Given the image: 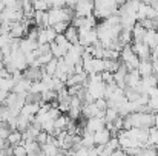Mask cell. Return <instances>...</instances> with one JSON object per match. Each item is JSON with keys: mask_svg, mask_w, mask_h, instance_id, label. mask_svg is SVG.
Masks as SVG:
<instances>
[{"mask_svg": "<svg viewBox=\"0 0 158 156\" xmlns=\"http://www.w3.org/2000/svg\"><path fill=\"white\" fill-rule=\"evenodd\" d=\"M57 100V92L55 90H52V89H48V90H45L43 94H42V101L43 103H52V101H55Z\"/></svg>", "mask_w": 158, "mask_h": 156, "instance_id": "cell-18", "label": "cell"}, {"mask_svg": "<svg viewBox=\"0 0 158 156\" xmlns=\"http://www.w3.org/2000/svg\"><path fill=\"white\" fill-rule=\"evenodd\" d=\"M48 139H49V135H48L46 132H43V130H42V132L39 133V136H37V139H35V141H37L40 146H46V144H48Z\"/></svg>", "mask_w": 158, "mask_h": 156, "instance_id": "cell-22", "label": "cell"}, {"mask_svg": "<svg viewBox=\"0 0 158 156\" xmlns=\"http://www.w3.org/2000/svg\"><path fill=\"white\" fill-rule=\"evenodd\" d=\"M140 83H141V75L138 74V70H132V72L127 74V77H126V89H137Z\"/></svg>", "mask_w": 158, "mask_h": 156, "instance_id": "cell-5", "label": "cell"}, {"mask_svg": "<svg viewBox=\"0 0 158 156\" xmlns=\"http://www.w3.org/2000/svg\"><path fill=\"white\" fill-rule=\"evenodd\" d=\"M103 129H106L105 118H91V119L86 121V130L91 132V133H97Z\"/></svg>", "mask_w": 158, "mask_h": 156, "instance_id": "cell-4", "label": "cell"}, {"mask_svg": "<svg viewBox=\"0 0 158 156\" xmlns=\"http://www.w3.org/2000/svg\"><path fill=\"white\" fill-rule=\"evenodd\" d=\"M0 61H3V54H2V49H0Z\"/></svg>", "mask_w": 158, "mask_h": 156, "instance_id": "cell-28", "label": "cell"}, {"mask_svg": "<svg viewBox=\"0 0 158 156\" xmlns=\"http://www.w3.org/2000/svg\"><path fill=\"white\" fill-rule=\"evenodd\" d=\"M57 66H58V60H57V58H52V60L45 66V72H46L49 77H54L55 72H57Z\"/></svg>", "mask_w": 158, "mask_h": 156, "instance_id": "cell-19", "label": "cell"}, {"mask_svg": "<svg viewBox=\"0 0 158 156\" xmlns=\"http://www.w3.org/2000/svg\"><path fill=\"white\" fill-rule=\"evenodd\" d=\"M138 74L141 75V78L154 75V69H152V61H151V60H146V61H140V66H138Z\"/></svg>", "mask_w": 158, "mask_h": 156, "instance_id": "cell-10", "label": "cell"}, {"mask_svg": "<svg viewBox=\"0 0 158 156\" xmlns=\"http://www.w3.org/2000/svg\"><path fill=\"white\" fill-rule=\"evenodd\" d=\"M81 146L83 147H86V149H92V147H95V138H94V133H91V132H88L86 129L81 132Z\"/></svg>", "mask_w": 158, "mask_h": 156, "instance_id": "cell-11", "label": "cell"}, {"mask_svg": "<svg viewBox=\"0 0 158 156\" xmlns=\"http://www.w3.org/2000/svg\"><path fill=\"white\" fill-rule=\"evenodd\" d=\"M110 156H126V153H124V152H123L121 149H118L117 152H114V153H112Z\"/></svg>", "mask_w": 158, "mask_h": 156, "instance_id": "cell-26", "label": "cell"}, {"mask_svg": "<svg viewBox=\"0 0 158 156\" xmlns=\"http://www.w3.org/2000/svg\"><path fill=\"white\" fill-rule=\"evenodd\" d=\"M8 142H9V146H11V147H15V146L23 144V133H22V132H19V130L11 132V135L8 136Z\"/></svg>", "mask_w": 158, "mask_h": 156, "instance_id": "cell-15", "label": "cell"}, {"mask_svg": "<svg viewBox=\"0 0 158 156\" xmlns=\"http://www.w3.org/2000/svg\"><path fill=\"white\" fill-rule=\"evenodd\" d=\"M40 104L39 103H34V104H25V107L22 109V115H25V116H29V118H32V116H35L37 113H39V110H40Z\"/></svg>", "mask_w": 158, "mask_h": 156, "instance_id": "cell-14", "label": "cell"}, {"mask_svg": "<svg viewBox=\"0 0 158 156\" xmlns=\"http://www.w3.org/2000/svg\"><path fill=\"white\" fill-rule=\"evenodd\" d=\"M118 3L117 0H100L95 2V9H94V17L97 20L105 22L112 15H118Z\"/></svg>", "mask_w": 158, "mask_h": 156, "instance_id": "cell-1", "label": "cell"}, {"mask_svg": "<svg viewBox=\"0 0 158 156\" xmlns=\"http://www.w3.org/2000/svg\"><path fill=\"white\" fill-rule=\"evenodd\" d=\"M146 29L140 25V23H137L135 26H134V29H132V38H134V43H143L144 42V37H146Z\"/></svg>", "mask_w": 158, "mask_h": 156, "instance_id": "cell-8", "label": "cell"}, {"mask_svg": "<svg viewBox=\"0 0 158 156\" xmlns=\"http://www.w3.org/2000/svg\"><path fill=\"white\" fill-rule=\"evenodd\" d=\"M64 37H66V40H68L72 46L78 45V29H77L75 26L69 25V28H68L66 32H64Z\"/></svg>", "mask_w": 158, "mask_h": 156, "instance_id": "cell-12", "label": "cell"}, {"mask_svg": "<svg viewBox=\"0 0 158 156\" xmlns=\"http://www.w3.org/2000/svg\"><path fill=\"white\" fill-rule=\"evenodd\" d=\"M94 138H95V146H102L103 147L112 139V135H110V132L107 129H103V130L94 133Z\"/></svg>", "mask_w": 158, "mask_h": 156, "instance_id": "cell-7", "label": "cell"}, {"mask_svg": "<svg viewBox=\"0 0 158 156\" xmlns=\"http://www.w3.org/2000/svg\"><path fill=\"white\" fill-rule=\"evenodd\" d=\"M71 121H72V119H71L68 115H63V113H61V115L54 121V124H55V129H57V130L63 132V130H66V129H68V126L71 124Z\"/></svg>", "mask_w": 158, "mask_h": 156, "instance_id": "cell-13", "label": "cell"}, {"mask_svg": "<svg viewBox=\"0 0 158 156\" xmlns=\"http://www.w3.org/2000/svg\"><path fill=\"white\" fill-rule=\"evenodd\" d=\"M120 52L118 51H114V49H105V60H114V61H117V60H120Z\"/></svg>", "mask_w": 158, "mask_h": 156, "instance_id": "cell-20", "label": "cell"}, {"mask_svg": "<svg viewBox=\"0 0 158 156\" xmlns=\"http://www.w3.org/2000/svg\"><path fill=\"white\" fill-rule=\"evenodd\" d=\"M31 84H32V81H29V80H26V78H22L20 81H17V83L14 84L12 92H14V94H17V95L28 94V92H29V89H31Z\"/></svg>", "mask_w": 158, "mask_h": 156, "instance_id": "cell-6", "label": "cell"}, {"mask_svg": "<svg viewBox=\"0 0 158 156\" xmlns=\"http://www.w3.org/2000/svg\"><path fill=\"white\" fill-rule=\"evenodd\" d=\"M152 9H155V11H158V0H151V2H146Z\"/></svg>", "mask_w": 158, "mask_h": 156, "instance_id": "cell-25", "label": "cell"}, {"mask_svg": "<svg viewBox=\"0 0 158 156\" xmlns=\"http://www.w3.org/2000/svg\"><path fill=\"white\" fill-rule=\"evenodd\" d=\"M102 81L105 83V84H112V83H115V80H114V74H110V72H102Z\"/></svg>", "mask_w": 158, "mask_h": 156, "instance_id": "cell-21", "label": "cell"}, {"mask_svg": "<svg viewBox=\"0 0 158 156\" xmlns=\"http://www.w3.org/2000/svg\"><path fill=\"white\" fill-rule=\"evenodd\" d=\"M5 9H6V2H5V0H0V14H2Z\"/></svg>", "mask_w": 158, "mask_h": 156, "instance_id": "cell-27", "label": "cell"}, {"mask_svg": "<svg viewBox=\"0 0 158 156\" xmlns=\"http://www.w3.org/2000/svg\"><path fill=\"white\" fill-rule=\"evenodd\" d=\"M143 43H146V45L151 48V51H152V49H155V48H158V32L155 31V29L148 31Z\"/></svg>", "mask_w": 158, "mask_h": 156, "instance_id": "cell-9", "label": "cell"}, {"mask_svg": "<svg viewBox=\"0 0 158 156\" xmlns=\"http://www.w3.org/2000/svg\"><path fill=\"white\" fill-rule=\"evenodd\" d=\"M132 51L134 54L140 58V61H146L151 60V48L146 43H132Z\"/></svg>", "mask_w": 158, "mask_h": 156, "instance_id": "cell-3", "label": "cell"}, {"mask_svg": "<svg viewBox=\"0 0 158 156\" xmlns=\"http://www.w3.org/2000/svg\"><path fill=\"white\" fill-rule=\"evenodd\" d=\"M118 42H120L123 46L132 45V43H134L132 31H129V29H121V32H120V35H118Z\"/></svg>", "mask_w": 158, "mask_h": 156, "instance_id": "cell-16", "label": "cell"}, {"mask_svg": "<svg viewBox=\"0 0 158 156\" xmlns=\"http://www.w3.org/2000/svg\"><path fill=\"white\" fill-rule=\"evenodd\" d=\"M12 150H14V156H26V149H25V146L23 144H20V146H15V147H12Z\"/></svg>", "mask_w": 158, "mask_h": 156, "instance_id": "cell-23", "label": "cell"}, {"mask_svg": "<svg viewBox=\"0 0 158 156\" xmlns=\"http://www.w3.org/2000/svg\"><path fill=\"white\" fill-rule=\"evenodd\" d=\"M95 106H97V107H98V110H102V112H106V110H107V107H109L106 98H100V100H97V101H95Z\"/></svg>", "mask_w": 158, "mask_h": 156, "instance_id": "cell-24", "label": "cell"}, {"mask_svg": "<svg viewBox=\"0 0 158 156\" xmlns=\"http://www.w3.org/2000/svg\"><path fill=\"white\" fill-rule=\"evenodd\" d=\"M118 110L117 109H112V107H107V110L105 112V121L106 124H112L117 118H118Z\"/></svg>", "mask_w": 158, "mask_h": 156, "instance_id": "cell-17", "label": "cell"}, {"mask_svg": "<svg viewBox=\"0 0 158 156\" xmlns=\"http://www.w3.org/2000/svg\"><path fill=\"white\" fill-rule=\"evenodd\" d=\"M94 9H95L94 2H77L74 12H75V17H89V15H94Z\"/></svg>", "mask_w": 158, "mask_h": 156, "instance_id": "cell-2", "label": "cell"}]
</instances>
